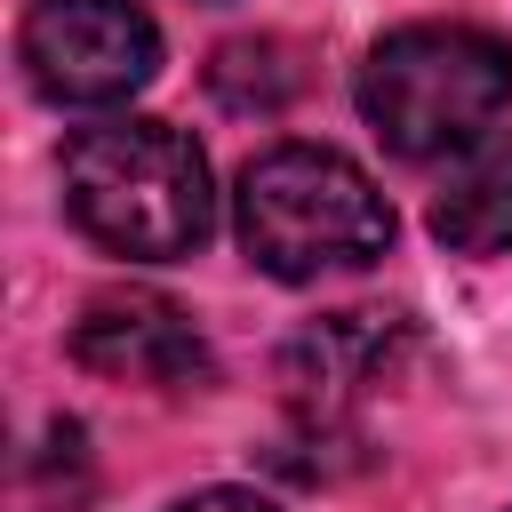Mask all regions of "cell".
Returning a JSON list of instances; mask_svg holds the SVG:
<instances>
[{
	"label": "cell",
	"mask_w": 512,
	"mask_h": 512,
	"mask_svg": "<svg viewBox=\"0 0 512 512\" xmlns=\"http://www.w3.org/2000/svg\"><path fill=\"white\" fill-rule=\"evenodd\" d=\"M64 208H72V224L96 248L144 256V264L192 256L208 240V224H216L208 160L168 120H104V128H80L64 144Z\"/></svg>",
	"instance_id": "obj_1"
},
{
	"label": "cell",
	"mask_w": 512,
	"mask_h": 512,
	"mask_svg": "<svg viewBox=\"0 0 512 512\" xmlns=\"http://www.w3.org/2000/svg\"><path fill=\"white\" fill-rule=\"evenodd\" d=\"M512 104V48L480 24H400L360 64V120L400 160L472 152Z\"/></svg>",
	"instance_id": "obj_2"
},
{
	"label": "cell",
	"mask_w": 512,
	"mask_h": 512,
	"mask_svg": "<svg viewBox=\"0 0 512 512\" xmlns=\"http://www.w3.org/2000/svg\"><path fill=\"white\" fill-rule=\"evenodd\" d=\"M240 248L272 280L360 272L392 248V208L360 160L328 144H272L240 168Z\"/></svg>",
	"instance_id": "obj_3"
},
{
	"label": "cell",
	"mask_w": 512,
	"mask_h": 512,
	"mask_svg": "<svg viewBox=\"0 0 512 512\" xmlns=\"http://www.w3.org/2000/svg\"><path fill=\"white\" fill-rule=\"evenodd\" d=\"M16 48L48 104H128L160 72V24L136 0H32Z\"/></svg>",
	"instance_id": "obj_4"
},
{
	"label": "cell",
	"mask_w": 512,
	"mask_h": 512,
	"mask_svg": "<svg viewBox=\"0 0 512 512\" xmlns=\"http://www.w3.org/2000/svg\"><path fill=\"white\" fill-rule=\"evenodd\" d=\"M72 360L104 384H144V392H176V384L208 376V344H200L192 312L152 296V288L88 296L80 320H72Z\"/></svg>",
	"instance_id": "obj_5"
},
{
	"label": "cell",
	"mask_w": 512,
	"mask_h": 512,
	"mask_svg": "<svg viewBox=\"0 0 512 512\" xmlns=\"http://www.w3.org/2000/svg\"><path fill=\"white\" fill-rule=\"evenodd\" d=\"M400 344H408V328H400V320H384V312H336V320L304 328V336L280 352V384H288V400H296L304 432L344 424V416H352V400H360L368 384H384V376H392Z\"/></svg>",
	"instance_id": "obj_6"
},
{
	"label": "cell",
	"mask_w": 512,
	"mask_h": 512,
	"mask_svg": "<svg viewBox=\"0 0 512 512\" xmlns=\"http://www.w3.org/2000/svg\"><path fill=\"white\" fill-rule=\"evenodd\" d=\"M432 240L456 256L512 248V136H480L432 192Z\"/></svg>",
	"instance_id": "obj_7"
},
{
	"label": "cell",
	"mask_w": 512,
	"mask_h": 512,
	"mask_svg": "<svg viewBox=\"0 0 512 512\" xmlns=\"http://www.w3.org/2000/svg\"><path fill=\"white\" fill-rule=\"evenodd\" d=\"M208 88H216L224 112H280L304 88V72H296L288 40H224L216 64H208Z\"/></svg>",
	"instance_id": "obj_8"
},
{
	"label": "cell",
	"mask_w": 512,
	"mask_h": 512,
	"mask_svg": "<svg viewBox=\"0 0 512 512\" xmlns=\"http://www.w3.org/2000/svg\"><path fill=\"white\" fill-rule=\"evenodd\" d=\"M168 512H272V504L248 496V488H200V496H184V504H168Z\"/></svg>",
	"instance_id": "obj_9"
}]
</instances>
